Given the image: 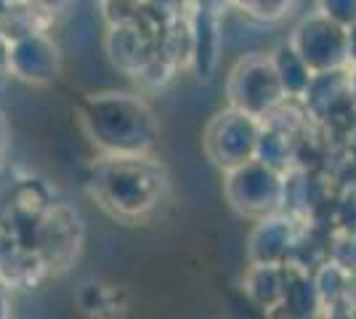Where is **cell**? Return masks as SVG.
<instances>
[{
    "label": "cell",
    "mask_w": 356,
    "mask_h": 319,
    "mask_svg": "<svg viewBox=\"0 0 356 319\" xmlns=\"http://www.w3.org/2000/svg\"><path fill=\"white\" fill-rule=\"evenodd\" d=\"M77 115L86 136L104 154H147L160 136L152 106L134 93H93Z\"/></svg>",
    "instance_id": "cell-1"
},
{
    "label": "cell",
    "mask_w": 356,
    "mask_h": 319,
    "mask_svg": "<svg viewBox=\"0 0 356 319\" xmlns=\"http://www.w3.org/2000/svg\"><path fill=\"white\" fill-rule=\"evenodd\" d=\"M165 189V167L147 154H106L90 176V195L120 218H141L152 213Z\"/></svg>",
    "instance_id": "cell-2"
},
{
    "label": "cell",
    "mask_w": 356,
    "mask_h": 319,
    "mask_svg": "<svg viewBox=\"0 0 356 319\" xmlns=\"http://www.w3.org/2000/svg\"><path fill=\"white\" fill-rule=\"evenodd\" d=\"M226 96L229 106L242 109L258 120H266L280 106L287 104V93L274 69L271 54H250L239 59L226 80Z\"/></svg>",
    "instance_id": "cell-3"
},
{
    "label": "cell",
    "mask_w": 356,
    "mask_h": 319,
    "mask_svg": "<svg viewBox=\"0 0 356 319\" xmlns=\"http://www.w3.org/2000/svg\"><path fill=\"white\" fill-rule=\"evenodd\" d=\"M223 195L234 213L252 221L264 218L268 213L282 211L284 173L255 157L234 170H226Z\"/></svg>",
    "instance_id": "cell-4"
},
{
    "label": "cell",
    "mask_w": 356,
    "mask_h": 319,
    "mask_svg": "<svg viewBox=\"0 0 356 319\" xmlns=\"http://www.w3.org/2000/svg\"><path fill=\"white\" fill-rule=\"evenodd\" d=\"M261 131H264V120L229 106L218 115H213V120L205 128V138H202L205 154L223 173L234 170L245 165L248 160H255Z\"/></svg>",
    "instance_id": "cell-5"
},
{
    "label": "cell",
    "mask_w": 356,
    "mask_h": 319,
    "mask_svg": "<svg viewBox=\"0 0 356 319\" xmlns=\"http://www.w3.org/2000/svg\"><path fill=\"white\" fill-rule=\"evenodd\" d=\"M290 43L309 61L314 72H332L348 67V32L322 11L303 16L290 32Z\"/></svg>",
    "instance_id": "cell-6"
},
{
    "label": "cell",
    "mask_w": 356,
    "mask_h": 319,
    "mask_svg": "<svg viewBox=\"0 0 356 319\" xmlns=\"http://www.w3.org/2000/svg\"><path fill=\"white\" fill-rule=\"evenodd\" d=\"M61 72L56 43L40 30L11 38V77L30 85H51Z\"/></svg>",
    "instance_id": "cell-7"
},
{
    "label": "cell",
    "mask_w": 356,
    "mask_h": 319,
    "mask_svg": "<svg viewBox=\"0 0 356 319\" xmlns=\"http://www.w3.org/2000/svg\"><path fill=\"white\" fill-rule=\"evenodd\" d=\"M298 245V227L290 213L277 211L255 218L248 237V261L250 263H290Z\"/></svg>",
    "instance_id": "cell-8"
},
{
    "label": "cell",
    "mask_w": 356,
    "mask_h": 319,
    "mask_svg": "<svg viewBox=\"0 0 356 319\" xmlns=\"http://www.w3.org/2000/svg\"><path fill=\"white\" fill-rule=\"evenodd\" d=\"M109 56L118 64L120 69L136 75L144 64H147L157 51L152 46V38L149 32L138 24V14L122 24H112V32H109Z\"/></svg>",
    "instance_id": "cell-9"
},
{
    "label": "cell",
    "mask_w": 356,
    "mask_h": 319,
    "mask_svg": "<svg viewBox=\"0 0 356 319\" xmlns=\"http://www.w3.org/2000/svg\"><path fill=\"white\" fill-rule=\"evenodd\" d=\"M306 112L314 117H335L341 109L354 106L351 93H348V72L346 69H332V72H316L303 96Z\"/></svg>",
    "instance_id": "cell-10"
},
{
    "label": "cell",
    "mask_w": 356,
    "mask_h": 319,
    "mask_svg": "<svg viewBox=\"0 0 356 319\" xmlns=\"http://www.w3.org/2000/svg\"><path fill=\"white\" fill-rule=\"evenodd\" d=\"M245 293L264 311L282 309L287 293V263H250L245 274Z\"/></svg>",
    "instance_id": "cell-11"
},
{
    "label": "cell",
    "mask_w": 356,
    "mask_h": 319,
    "mask_svg": "<svg viewBox=\"0 0 356 319\" xmlns=\"http://www.w3.org/2000/svg\"><path fill=\"white\" fill-rule=\"evenodd\" d=\"M218 40H221V24L216 8L200 6L192 16V64L200 77H210V72L216 69Z\"/></svg>",
    "instance_id": "cell-12"
},
{
    "label": "cell",
    "mask_w": 356,
    "mask_h": 319,
    "mask_svg": "<svg viewBox=\"0 0 356 319\" xmlns=\"http://www.w3.org/2000/svg\"><path fill=\"white\" fill-rule=\"evenodd\" d=\"M271 61H274V69H277V75L282 80L287 101H303V96H306L314 75H316L312 67H309V61L298 54V48L290 40L274 46Z\"/></svg>",
    "instance_id": "cell-13"
},
{
    "label": "cell",
    "mask_w": 356,
    "mask_h": 319,
    "mask_svg": "<svg viewBox=\"0 0 356 319\" xmlns=\"http://www.w3.org/2000/svg\"><path fill=\"white\" fill-rule=\"evenodd\" d=\"M282 309L284 314L298 319L316 317L325 309L319 288H316V279H314V272L287 263V293H284Z\"/></svg>",
    "instance_id": "cell-14"
},
{
    "label": "cell",
    "mask_w": 356,
    "mask_h": 319,
    "mask_svg": "<svg viewBox=\"0 0 356 319\" xmlns=\"http://www.w3.org/2000/svg\"><path fill=\"white\" fill-rule=\"evenodd\" d=\"M255 157L261 163H266V165L282 170V173L290 170L293 163H296V136H293V131H287L274 117H266L261 138H258V152H255Z\"/></svg>",
    "instance_id": "cell-15"
},
{
    "label": "cell",
    "mask_w": 356,
    "mask_h": 319,
    "mask_svg": "<svg viewBox=\"0 0 356 319\" xmlns=\"http://www.w3.org/2000/svg\"><path fill=\"white\" fill-rule=\"evenodd\" d=\"M314 279H316V288H319L325 309H335L338 304H348V279H351V272H346L335 261L327 259L314 272Z\"/></svg>",
    "instance_id": "cell-16"
},
{
    "label": "cell",
    "mask_w": 356,
    "mask_h": 319,
    "mask_svg": "<svg viewBox=\"0 0 356 319\" xmlns=\"http://www.w3.org/2000/svg\"><path fill=\"white\" fill-rule=\"evenodd\" d=\"M242 14H248L250 19H258V22H277L282 19L296 0H232Z\"/></svg>",
    "instance_id": "cell-17"
},
{
    "label": "cell",
    "mask_w": 356,
    "mask_h": 319,
    "mask_svg": "<svg viewBox=\"0 0 356 319\" xmlns=\"http://www.w3.org/2000/svg\"><path fill=\"white\" fill-rule=\"evenodd\" d=\"M327 259L335 261L346 272H356V229H343L330 245Z\"/></svg>",
    "instance_id": "cell-18"
},
{
    "label": "cell",
    "mask_w": 356,
    "mask_h": 319,
    "mask_svg": "<svg viewBox=\"0 0 356 319\" xmlns=\"http://www.w3.org/2000/svg\"><path fill=\"white\" fill-rule=\"evenodd\" d=\"M316 11H322L343 27H351L356 22V0H316Z\"/></svg>",
    "instance_id": "cell-19"
},
{
    "label": "cell",
    "mask_w": 356,
    "mask_h": 319,
    "mask_svg": "<svg viewBox=\"0 0 356 319\" xmlns=\"http://www.w3.org/2000/svg\"><path fill=\"white\" fill-rule=\"evenodd\" d=\"M11 77V35L0 30V83Z\"/></svg>",
    "instance_id": "cell-20"
},
{
    "label": "cell",
    "mask_w": 356,
    "mask_h": 319,
    "mask_svg": "<svg viewBox=\"0 0 356 319\" xmlns=\"http://www.w3.org/2000/svg\"><path fill=\"white\" fill-rule=\"evenodd\" d=\"M346 32H348V67H356V22L346 27Z\"/></svg>",
    "instance_id": "cell-21"
},
{
    "label": "cell",
    "mask_w": 356,
    "mask_h": 319,
    "mask_svg": "<svg viewBox=\"0 0 356 319\" xmlns=\"http://www.w3.org/2000/svg\"><path fill=\"white\" fill-rule=\"evenodd\" d=\"M6 144H8V122H6L3 112H0V152L6 149Z\"/></svg>",
    "instance_id": "cell-22"
},
{
    "label": "cell",
    "mask_w": 356,
    "mask_h": 319,
    "mask_svg": "<svg viewBox=\"0 0 356 319\" xmlns=\"http://www.w3.org/2000/svg\"><path fill=\"white\" fill-rule=\"evenodd\" d=\"M348 306L356 309V272H351V279H348Z\"/></svg>",
    "instance_id": "cell-23"
},
{
    "label": "cell",
    "mask_w": 356,
    "mask_h": 319,
    "mask_svg": "<svg viewBox=\"0 0 356 319\" xmlns=\"http://www.w3.org/2000/svg\"><path fill=\"white\" fill-rule=\"evenodd\" d=\"M348 93H351V101L356 106V67L348 69Z\"/></svg>",
    "instance_id": "cell-24"
},
{
    "label": "cell",
    "mask_w": 356,
    "mask_h": 319,
    "mask_svg": "<svg viewBox=\"0 0 356 319\" xmlns=\"http://www.w3.org/2000/svg\"><path fill=\"white\" fill-rule=\"evenodd\" d=\"M6 314V290L0 288V317Z\"/></svg>",
    "instance_id": "cell-25"
},
{
    "label": "cell",
    "mask_w": 356,
    "mask_h": 319,
    "mask_svg": "<svg viewBox=\"0 0 356 319\" xmlns=\"http://www.w3.org/2000/svg\"><path fill=\"white\" fill-rule=\"evenodd\" d=\"M134 3H144V0H134Z\"/></svg>",
    "instance_id": "cell-26"
}]
</instances>
